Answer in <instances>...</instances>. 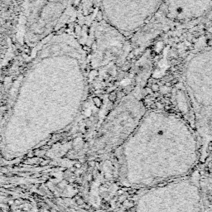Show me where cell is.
<instances>
[{"mask_svg":"<svg viewBox=\"0 0 212 212\" xmlns=\"http://www.w3.org/2000/svg\"><path fill=\"white\" fill-rule=\"evenodd\" d=\"M176 104L194 126L202 157L212 142V61L194 57L185 69L182 87L176 89Z\"/></svg>","mask_w":212,"mask_h":212,"instance_id":"obj_2","label":"cell"},{"mask_svg":"<svg viewBox=\"0 0 212 212\" xmlns=\"http://www.w3.org/2000/svg\"><path fill=\"white\" fill-rule=\"evenodd\" d=\"M143 196L144 212H212V178L197 167L187 176L150 187Z\"/></svg>","mask_w":212,"mask_h":212,"instance_id":"obj_3","label":"cell"},{"mask_svg":"<svg viewBox=\"0 0 212 212\" xmlns=\"http://www.w3.org/2000/svg\"><path fill=\"white\" fill-rule=\"evenodd\" d=\"M152 90H156V91L159 90V86H158L157 84H154V85H152Z\"/></svg>","mask_w":212,"mask_h":212,"instance_id":"obj_6","label":"cell"},{"mask_svg":"<svg viewBox=\"0 0 212 212\" xmlns=\"http://www.w3.org/2000/svg\"><path fill=\"white\" fill-rule=\"evenodd\" d=\"M68 0H28L24 7V23L27 39L39 42L53 30Z\"/></svg>","mask_w":212,"mask_h":212,"instance_id":"obj_5","label":"cell"},{"mask_svg":"<svg viewBox=\"0 0 212 212\" xmlns=\"http://www.w3.org/2000/svg\"><path fill=\"white\" fill-rule=\"evenodd\" d=\"M106 21L124 35H131L147 23L164 0H101Z\"/></svg>","mask_w":212,"mask_h":212,"instance_id":"obj_4","label":"cell"},{"mask_svg":"<svg viewBox=\"0 0 212 212\" xmlns=\"http://www.w3.org/2000/svg\"><path fill=\"white\" fill-rule=\"evenodd\" d=\"M141 137L143 185L153 187L189 175L202 158L197 134L186 120L164 111L144 116Z\"/></svg>","mask_w":212,"mask_h":212,"instance_id":"obj_1","label":"cell"}]
</instances>
